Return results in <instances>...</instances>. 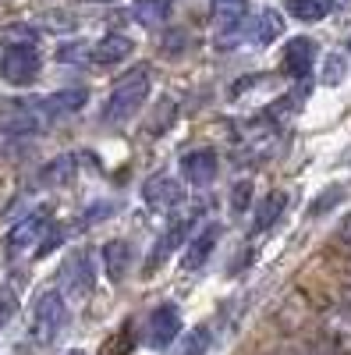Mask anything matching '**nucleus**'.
<instances>
[{"mask_svg":"<svg viewBox=\"0 0 351 355\" xmlns=\"http://www.w3.org/2000/svg\"><path fill=\"white\" fill-rule=\"evenodd\" d=\"M150 100V71L145 68H135L132 75L117 78L110 96H107V107H103V125H125L145 107Z\"/></svg>","mask_w":351,"mask_h":355,"instance_id":"nucleus-1","label":"nucleus"},{"mask_svg":"<svg viewBox=\"0 0 351 355\" xmlns=\"http://www.w3.org/2000/svg\"><path fill=\"white\" fill-rule=\"evenodd\" d=\"M245 28H249V4L245 0H217V8H213V46L234 50L245 40Z\"/></svg>","mask_w":351,"mask_h":355,"instance_id":"nucleus-2","label":"nucleus"},{"mask_svg":"<svg viewBox=\"0 0 351 355\" xmlns=\"http://www.w3.org/2000/svg\"><path fill=\"white\" fill-rule=\"evenodd\" d=\"M68 323V306H64V295L61 291H43L39 302L33 309V338L39 345H50L57 334L64 331Z\"/></svg>","mask_w":351,"mask_h":355,"instance_id":"nucleus-3","label":"nucleus"},{"mask_svg":"<svg viewBox=\"0 0 351 355\" xmlns=\"http://www.w3.org/2000/svg\"><path fill=\"white\" fill-rule=\"evenodd\" d=\"M39 75V53L33 43H11L0 53V78L8 85H28Z\"/></svg>","mask_w":351,"mask_h":355,"instance_id":"nucleus-4","label":"nucleus"},{"mask_svg":"<svg viewBox=\"0 0 351 355\" xmlns=\"http://www.w3.org/2000/svg\"><path fill=\"white\" fill-rule=\"evenodd\" d=\"M85 103H89V89L75 85V89H57V93L43 96V100L33 103V107H36V114L43 117V121H53V117H68V114L82 110Z\"/></svg>","mask_w":351,"mask_h":355,"instance_id":"nucleus-5","label":"nucleus"},{"mask_svg":"<svg viewBox=\"0 0 351 355\" xmlns=\"http://www.w3.org/2000/svg\"><path fill=\"white\" fill-rule=\"evenodd\" d=\"M178 334H181V313L174 309L170 302H163L160 309L150 313V323H145V341H150L153 348H167Z\"/></svg>","mask_w":351,"mask_h":355,"instance_id":"nucleus-6","label":"nucleus"},{"mask_svg":"<svg viewBox=\"0 0 351 355\" xmlns=\"http://www.w3.org/2000/svg\"><path fill=\"white\" fill-rule=\"evenodd\" d=\"M217 242H220V224H217V220L202 224V227L192 234V239H188V245H185L181 266H185V270H199V266H202V263H206V259L213 256Z\"/></svg>","mask_w":351,"mask_h":355,"instance_id":"nucleus-7","label":"nucleus"},{"mask_svg":"<svg viewBox=\"0 0 351 355\" xmlns=\"http://www.w3.org/2000/svg\"><path fill=\"white\" fill-rule=\"evenodd\" d=\"M61 284L71 299H85L93 291V263H89V252H75L64 270H61Z\"/></svg>","mask_w":351,"mask_h":355,"instance_id":"nucleus-8","label":"nucleus"},{"mask_svg":"<svg viewBox=\"0 0 351 355\" xmlns=\"http://www.w3.org/2000/svg\"><path fill=\"white\" fill-rule=\"evenodd\" d=\"M217 171H220V160H217L213 150H192V153L181 157V174H185V182L195 185V189L210 185L217 178Z\"/></svg>","mask_w":351,"mask_h":355,"instance_id":"nucleus-9","label":"nucleus"},{"mask_svg":"<svg viewBox=\"0 0 351 355\" xmlns=\"http://www.w3.org/2000/svg\"><path fill=\"white\" fill-rule=\"evenodd\" d=\"M195 214L199 210H192V214H181V217H174L170 220V227H167V234H163V242H156V249L150 252V259H145V274H153L156 266L170 256V249L174 245H181L185 239H188V231H192V220H195Z\"/></svg>","mask_w":351,"mask_h":355,"instance_id":"nucleus-10","label":"nucleus"},{"mask_svg":"<svg viewBox=\"0 0 351 355\" xmlns=\"http://www.w3.org/2000/svg\"><path fill=\"white\" fill-rule=\"evenodd\" d=\"M142 199L150 202L153 210H167V206H174L181 199V185L167 174H153V178H145V185H142Z\"/></svg>","mask_w":351,"mask_h":355,"instance_id":"nucleus-11","label":"nucleus"},{"mask_svg":"<svg viewBox=\"0 0 351 355\" xmlns=\"http://www.w3.org/2000/svg\"><path fill=\"white\" fill-rule=\"evenodd\" d=\"M312 64H316V43H312L309 36L291 40V43L284 46V71H287V75L305 78V75L312 71Z\"/></svg>","mask_w":351,"mask_h":355,"instance_id":"nucleus-12","label":"nucleus"},{"mask_svg":"<svg viewBox=\"0 0 351 355\" xmlns=\"http://www.w3.org/2000/svg\"><path fill=\"white\" fill-rule=\"evenodd\" d=\"M132 50H135L132 36L110 33V36H103V40L89 50V57H93V64H121L125 57H132Z\"/></svg>","mask_w":351,"mask_h":355,"instance_id":"nucleus-13","label":"nucleus"},{"mask_svg":"<svg viewBox=\"0 0 351 355\" xmlns=\"http://www.w3.org/2000/svg\"><path fill=\"white\" fill-rule=\"evenodd\" d=\"M174 15V0H132V21L142 28H160Z\"/></svg>","mask_w":351,"mask_h":355,"instance_id":"nucleus-14","label":"nucleus"},{"mask_svg":"<svg viewBox=\"0 0 351 355\" xmlns=\"http://www.w3.org/2000/svg\"><path fill=\"white\" fill-rule=\"evenodd\" d=\"M128 263H132V249H128V242L114 239V242L103 245V270H107V277H110L114 284H121V281H125Z\"/></svg>","mask_w":351,"mask_h":355,"instance_id":"nucleus-15","label":"nucleus"},{"mask_svg":"<svg viewBox=\"0 0 351 355\" xmlns=\"http://www.w3.org/2000/svg\"><path fill=\"white\" fill-rule=\"evenodd\" d=\"M43 234H46V217L36 214V217L21 220V224L8 234V249H11V252H21V249H28V245L43 242Z\"/></svg>","mask_w":351,"mask_h":355,"instance_id":"nucleus-16","label":"nucleus"},{"mask_svg":"<svg viewBox=\"0 0 351 355\" xmlns=\"http://www.w3.org/2000/svg\"><path fill=\"white\" fill-rule=\"evenodd\" d=\"M330 11H337L334 0H287V15L298 18L302 25L323 21V18H330Z\"/></svg>","mask_w":351,"mask_h":355,"instance_id":"nucleus-17","label":"nucleus"},{"mask_svg":"<svg viewBox=\"0 0 351 355\" xmlns=\"http://www.w3.org/2000/svg\"><path fill=\"white\" fill-rule=\"evenodd\" d=\"M280 36H284V15H277L273 8L270 11H259L255 15V25H252V43L255 46H270Z\"/></svg>","mask_w":351,"mask_h":355,"instance_id":"nucleus-18","label":"nucleus"},{"mask_svg":"<svg viewBox=\"0 0 351 355\" xmlns=\"http://www.w3.org/2000/svg\"><path fill=\"white\" fill-rule=\"evenodd\" d=\"M284 192H270L267 199L259 202V210H255V224H252V231L259 234V231H267L270 224H277L280 220V214H284Z\"/></svg>","mask_w":351,"mask_h":355,"instance_id":"nucleus-19","label":"nucleus"},{"mask_svg":"<svg viewBox=\"0 0 351 355\" xmlns=\"http://www.w3.org/2000/svg\"><path fill=\"white\" fill-rule=\"evenodd\" d=\"M71 167H75V160H71V157H61V160H53V164H50V167L43 171V182H46V185H61V182H68Z\"/></svg>","mask_w":351,"mask_h":355,"instance_id":"nucleus-20","label":"nucleus"},{"mask_svg":"<svg viewBox=\"0 0 351 355\" xmlns=\"http://www.w3.org/2000/svg\"><path fill=\"white\" fill-rule=\"evenodd\" d=\"M249 202H252V182H238V185H234V192H231V210L234 214H245Z\"/></svg>","mask_w":351,"mask_h":355,"instance_id":"nucleus-21","label":"nucleus"},{"mask_svg":"<svg viewBox=\"0 0 351 355\" xmlns=\"http://www.w3.org/2000/svg\"><path fill=\"white\" fill-rule=\"evenodd\" d=\"M206 348H210V331H206V327H195L181 355H202V352H206Z\"/></svg>","mask_w":351,"mask_h":355,"instance_id":"nucleus-22","label":"nucleus"},{"mask_svg":"<svg viewBox=\"0 0 351 355\" xmlns=\"http://www.w3.org/2000/svg\"><path fill=\"white\" fill-rule=\"evenodd\" d=\"M341 78H344V57L334 53L330 61H327V68H323V82H327V85H337Z\"/></svg>","mask_w":351,"mask_h":355,"instance_id":"nucleus-23","label":"nucleus"},{"mask_svg":"<svg viewBox=\"0 0 351 355\" xmlns=\"http://www.w3.org/2000/svg\"><path fill=\"white\" fill-rule=\"evenodd\" d=\"M4 40H11V43H36V33L25 28V25H11V28H4Z\"/></svg>","mask_w":351,"mask_h":355,"instance_id":"nucleus-24","label":"nucleus"},{"mask_svg":"<svg viewBox=\"0 0 351 355\" xmlns=\"http://www.w3.org/2000/svg\"><path fill=\"white\" fill-rule=\"evenodd\" d=\"M341 239H344V245L351 249V217H348V220L341 224Z\"/></svg>","mask_w":351,"mask_h":355,"instance_id":"nucleus-25","label":"nucleus"},{"mask_svg":"<svg viewBox=\"0 0 351 355\" xmlns=\"http://www.w3.org/2000/svg\"><path fill=\"white\" fill-rule=\"evenodd\" d=\"M334 8H337V11H348V8H351V0H334Z\"/></svg>","mask_w":351,"mask_h":355,"instance_id":"nucleus-26","label":"nucleus"},{"mask_svg":"<svg viewBox=\"0 0 351 355\" xmlns=\"http://www.w3.org/2000/svg\"><path fill=\"white\" fill-rule=\"evenodd\" d=\"M82 4H117V0H82Z\"/></svg>","mask_w":351,"mask_h":355,"instance_id":"nucleus-27","label":"nucleus"},{"mask_svg":"<svg viewBox=\"0 0 351 355\" xmlns=\"http://www.w3.org/2000/svg\"><path fill=\"white\" fill-rule=\"evenodd\" d=\"M298 355H319V352H312V348H305V352H298Z\"/></svg>","mask_w":351,"mask_h":355,"instance_id":"nucleus-28","label":"nucleus"},{"mask_svg":"<svg viewBox=\"0 0 351 355\" xmlns=\"http://www.w3.org/2000/svg\"><path fill=\"white\" fill-rule=\"evenodd\" d=\"M348 50H351V33H348Z\"/></svg>","mask_w":351,"mask_h":355,"instance_id":"nucleus-29","label":"nucleus"},{"mask_svg":"<svg viewBox=\"0 0 351 355\" xmlns=\"http://www.w3.org/2000/svg\"><path fill=\"white\" fill-rule=\"evenodd\" d=\"M75 355H82V352H75Z\"/></svg>","mask_w":351,"mask_h":355,"instance_id":"nucleus-30","label":"nucleus"}]
</instances>
